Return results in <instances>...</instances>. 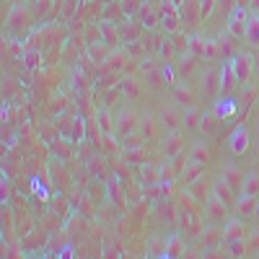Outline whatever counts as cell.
I'll return each instance as SVG.
<instances>
[{"label": "cell", "mask_w": 259, "mask_h": 259, "mask_svg": "<svg viewBox=\"0 0 259 259\" xmlns=\"http://www.w3.org/2000/svg\"><path fill=\"white\" fill-rule=\"evenodd\" d=\"M226 145H228V150H231L233 156H244L246 150L251 148V130L244 127V124H239V127H236L233 133L228 135Z\"/></svg>", "instance_id": "cell-1"}, {"label": "cell", "mask_w": 259, "mask_h": 259, "mask_svg": "<svg viewBox=\"0 0 259 259\" xmlns=\"http://www.w3.org/2000/svg\"><path fill=\"white\" fill-rule=\"evenodd\" d=\"M158 119H161V124H166L168 130L182 127V122H184V106H177V104L163 106L161 114H158Z\"/></svg>", "instance_id": "cell-2"}, {"label": "cell", "mask_w": 259, "mask_h": 259, "mask_svg": "<svg viewBox=\"0 0 259 259\" xmlns=\"http://www.w3.org/2000/svg\"><path fill=\"white\" fill-rule=\"evenodd\" d=\"M207 223H212V226H218V223H226L228 221V205L226 202H221L218 197H210V202H207Z\"/></svg>", "instance_id": "cell-3"}, {"label": "cell", "mask_w": 259, "mask_h": 259, "mask_svg": "<svg viewBox=\"0 0 259 259\" xmlns=\"http://www.w3.org/2000/svg\"><path fill=\"white\" fill-rule=\"evenodd\" d=\"M246 21H249V11H246L244 6H239V8H236V11L231 13V18H228V34H233V36H241V39H244Z\"/></svg>", "instance_id": "cell-4"}, {"label": "cell", "mask_w": 259, "mask_h": 259, "mask_svg": "<svg viewBox=\"0 0 259 259\" xmlns=\"http://www.w3.org/2000/svg\"><path fill=\"white\" fill-rule=\"evenodd\" d=\"M231 68H233L236 80H239V83H246V80L251 78V57H249V55H244V52H239V55L233 57Z\"/></svg>", "instance_id": "cell-5"}, {"label": "cell", "mask_w": 259, "mask_h": 259, "mask_svg": "<svg viewBox=\"0 0 259 259\" xmlns=\"http://www.w3.org/2000/svg\"><path fill=\"white\" fill-rule=\"evenodd\" d=\"M246 236V226L241 218H228L223 226V241H239Z\"/></svg>", "instance_id": "cell-6"}, {"label": "cell", "mask_w": 259, "mask_h": 259, "mask_svg": "<svg viewBox=\"0 0 259 259\" xmlns=\"http://www.w3.org/2000/svg\"><path fill=\"white\" fill-rule=\"evenodd\" d=\"M231 189H233V187H231V184H228V182H226V179L221 177V179H215V182H212V189H210V197H218L221 202L231 205V202L236 200Z\"/></svg>", "instance_id": "cell-7"}, {"label": "cell", "mask_w": 259, "mask_h": 259, "mask_svg": "<svg viewBox=\"0 0 259 259\" xmlns=\"http://www.w3.org/2000/svg\"><path fill=\"white\" fill-rule=\"evenodd\" d=\"M244 41L249 47H259V13H249L246 29H244Z\"/></svg>", "instance_id": "cell-8"}, {"label": "cell", "mask_w": 259, "mask_h": 259, "mask_svg": "<svg viewBox=\"0 0 259 259\" xmlns=\"http://www.w3.org/2000/svg\"><path fill=\"white\" fill-rule=\"evenodd\" d=\"M236 83H239V80H236V75H233L231 62L223 65V70H221V75H218V89H221V94H231Z\"/></svg>", "instance_id": "cell-9"}, {"label": "cell", "mask_w": 259, "mask_h": 259, "mask_svg": "<svg viewBox=\"0 0 259 259\" xmlns=\"http://www.w3.org/2000/svg\"><path fill=\"white\" fill-rule=\"evenodd\" d=\"M256 194H246L244 197H236V212H239V218H244V215H254V207H256Z\"/></svg>", "instance_id": "cell-10"}, {"label": "cell", "mask_w": 259, "mask_h": 259, "mask_svg": "<svg viewBox=\"0 0 259 259\" xmlns=\"http://www.w3.org/2000/svg\"><path fill=\"white\" fill-rule=\"evenodd\" d=\"M117 127H119V133H122V135L133 133V130L138 127V114H135L133 109H124V112L119 114V119H117Z\"/></svg>", "instance_id": "cell-11"}, {"label": "cell", "mask_w": 259, "mask_h": 259, "mask_svg": "<svg viewBox=\"0 0 259 259\" xmlns=\"http://www.w3.org/2000/svg\"><path fill=\"white\" fill-rule=\"evenodd\" d=\"M233 112H236V101L228 94H223V99L215 104V117H218V119H228Z\"/></svg>", "instance_id": "cell-12"}, {"label": "cell", "mask_w": 259, "mask_h": 259, "mask_svg": "<svg viewBox=\"0 0 259 259\" xmlns=\"http://www.w3.org/2000/svg\"><path fill=\"white\" fill-rule=\"evenodd\" d=\"M244 177H246V174H244V171H241L239 166H226V168H223V179H226L233 189H241Z\"/></svg>", "instance_id": "cell-13"}, {"label": "cell", "mask_w": 259, "mask_h": 259, "mask_svg": "<svg viewBox=\"0 0 259 259\" xmlns=\"http://www.w3.org/2000/svg\"><path fill=\"white\" fill-rule=\"evenodd\" d=\"M182 251H184L182 236H179V233H171L168 239H166V256H179Z\"/></svg>", "instance_id": "cell-14"}, {"label": "cell", "mask_w": 259, "mask_h": 259, "mask_svg": "<svg viewBox=\"0 0 259 259\" xmlns=\"http://www.w3.org/2000/svg\"><path fill=\"white\" fill-rule=\"evenodd\" d=\"M163 150H166V156L174 158L179 150H182V133H171V135L166 138V143H163Z\"/></svg>", "instance_id": "cell-15"}, {"label": "cell", "mask_w": 259, "mask_h": 259, "mask_svg": "<svg viewBox=\"0 0 259 259\" xmlns=\"http://www.w3.org/2000/svg\"><path fill=\"white\" fill-rule=\"evenodd\" d=\"M241 192H246V194H256V197H259V171H249V174L244 177Z\"/></svg>", "instance_id": "cell-16"}, {"label": "cell", "mask_w": 259, "mask_h": 259, "mask_svg": "<svg viewBox=\"0 0 259 259\" xmlns=\"http://www.w3.org/2000/svg\"><path fill=\"white\" fill-rule=\"evenodd\" d=\"M200 119H202V112L194 109V106H187V112H184V124H187L189 130H197V127H200Z\"/></svg>", "instance_id": "cell-17"}, {"label": "cell", "mask_w": 259, "mask_h": 259, "mask_svg": "<svg viewBox=\"0 0 259 259\" xmlns=\"http://www.w3.org/2000/svg\"><path fill=\"white\" fill-rule=\"evenodd\" d=\"M189 156H192L194 163H205V161H207V143H194Z\"/></svg>", "instance_id": "cell-18"}, {"label": "cell", "mask_w": 259, "mask_h": 259, "mask_svg": "<svg viewBox=\"0 0 259 259\" xmlns=\"http://www.w3.org/2000/svg\"><path fill=\"white\" fill-rule=\"evenodd\" d=\"M174 94H177V101H179L182 106H194V94L187 89V85H179Z\"/></svg>", "instance_id": "cell-19"}, {"label": "cell", "mask_w": 259, "mask_h": 259, "mask_svg": "<svg viewBox=\"0 0 259 259\" xmlns=\"http://www.w3.org/2000/svg\"><path fill=\"white\" fill-rule=\"evenodd\" d=\"M148 254H150V256H166V241L156 236V239L150 241V249H148Z\"/></svg>", "instance_id": "cell-20"}, {"label": "cell", "mask_w": 259, "mask_h": 259, "mask_svg": "<svg viewBox=\"0 0 259 259\" xmlns=\"http://www.w3.org/2000/svg\"><path fill=\"white\" fill-rule=\"evenodd\" d=\"M254 218H256V223H259V200H256V207H254Z\"/></svg>", "instance_id": "cell-21"}, {"label": "cell", "mask_w": 259, "mask_h": 259, "mask_svg": "<svg viewBox=\"0 0 259 259\" xmlns=\"http://www.w3.org/2000/svg\"><path fill=\"white\" fill-rule=\"evenodd\" d=\"M249 6H251L254 11H259V0H251V3H249Z\"/></svg>", "instance_id": "cell-22"}, {"label": "cell", "mask_w": 259, "mask_h": 259, "mask_svg": "<svg viewBox=\"0 0 259 259\" xmlns=\"http://www.w3.org/2000/svg\"><path fill=\"white\" fill-rule=\"evenodd\" d=\"M254 117H256V122H259V101H256V112H254Z\"/></svg>", "instance_id": "cell-23"}, {"label": "cell", "mask_w": 259, "mask_h": 259, "mask_svg": "<svg viewBox=\"0 0 259 259\" xmlns=\"http://www.w3.org/2000/svg\"><path fill=\"white\" fill-rule=\"evenodd\" d=\"M256 138H259V122H256Z\"/></svg>", "instance_id": "cell-24"}]
</instances>
